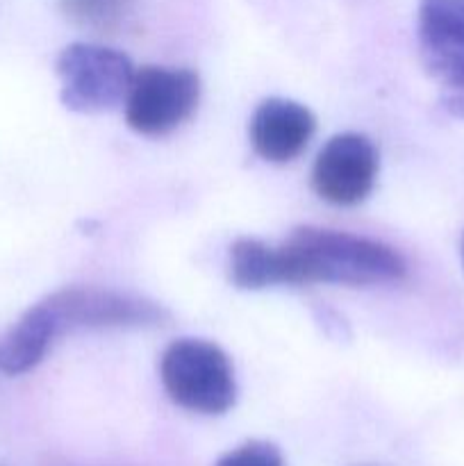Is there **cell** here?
Instances as JSON below:
<instances>
[{
    "mask_svg": "<svg viewBox=\"0 0 464 466\" xmlns=\"http://www.w3.org/2000/svg\"><path fill=\"white\" fill-rule=\"evenodd\" d=\"M230 280L237 289L257 291L280 285L277 253L259 239H237L230 248Z\"/></svg>",
    "mask_w": 464,
    "mask_h": 466,
    "instance_id": "10",
    "label": "cell"
},
{
    "mask_svg": "<svg viewBox=\"0 0 464 466\" xmlns=\"http://www.w3.org/2000/svg\"><path fill=\"white\" fill-rule=\"evenodd\" d=\"M419 46L428 71L464 96V0H421Z\"/></svg>",
    "mask_w": 464,
    "mask_h": 466,
    "instance_id": "7",
    "label": "cell"
},
{
    "mask_svg": "<svg viewBox=\"0 0 464 466\" xmlns=\"http://www.w3.org/2000/svg\"><path fill=\"white\" fill-rule=\"evenodd\" d=\"M276 253L280 285H387L403 280L408 271L389 246L326 228H298Z\"/></svg>",
    "mask_w": 464,
    "mask_h": 466,
    "instance_id": "1",
    "label": "cell"
},
{
    "mask_svg": "<svg viewBox=\"0 0 464 466\" xmlns=\"http://www.w3.org/2000/svg\"><path fill=\"white\" fill-rule=\"evenodd\" d=\"M159 376L171 400L196 414H223L235 405L230 358L205 339H177L159 360Z\"/></svg>",
    "mask_w": 464,
    "mask_h": 466,
    "instance_id": "2",
    "label": "cell"
},
{
    "mask_svg": "<svg viewBox=\"0 0 464 466\" xmlns=\"http://www.w3.org/2000/svg\"><path fill=\"white\" fill-rule=\"evenodd\" d=\"M317 130V118L305 105L287 98L259 103L250 118V141L255 153L273 164H287L308 148Z\"/></svg>",
    "mask_w": 464,
    "mask_h": 466,
    "instance_id": "8",
    "label": "cell"
},
{
    "mask_svg": "<svg viewBox=\"0 0 464 466\" xmlns=\"http://www.w3.org/2000/svg\"><path fill=\"white\" fill-rule=\"evenodd\" d=\"M198 100L200 77L194 71L144 66L127 91L126 121L139 135H168L196 112Z\"/></svg>",
    "mask_w": 464,
    "mask_h": 466,
    "instance_id": "4",
    "label": "cell"
},
{
    "mask_svg": "<svg viewBox=\"0 0 464 466\" xmlns=\"http://www.w3.org/2000/svg\"><path fill=\"white\" fill-rule=\"evenodd\" d=\"M378 177V150L368 137L344 132L328 141L317 155L312 187L318 198L337 208H353L373 191Z\"/></svg>",
    "mask_w": 464,
    "mask_h": 466,
    "instance_id": "6",
    "label": "cell"
},
{
    "mask_svg": "<svg viewBox=\"0 0 464 466\" xmlns=\"http://www.w3.org/2000/svg\"><path fill=\"white\" fill-rule=\"evenodd\" d=\"M135 66L121 50L98 44H71L59 53L64 107L77 114H98L126 103Z\"/></svg>",
    "mask_w": 464,
    "mask_h": 466,
    "instance_id": "3",
    "label": "cell"
},
{
    "mask_svg": "<svg viewBox=\"0 0 464 466\" xmlns=\"http://www.w3.org/2000/svg\"><path fill=\"white\" fill-rule=\"evenodd\" d=\"M45 303L53 309L62 335L105 328H153L168 319L166 309L153 300L98 287H68L50 294Z\"/></svg>",
    "mask_w": 464,
    "mask_h": 466,
    "instance_id": "5",
    "label": "cell"
},
{
    "mask_svg": "<svg viewBox=\"0 0 464 466\" xmlns=\"http://www.w3.org/2000/svg\"><path fill=\"white\" fill-rule=\"evenodd\" d=\"M462 262H464V237H462Z\"/></svg>",
    "mask_w": 464,
    "mask_h": 466,
    "instance_id": "13",
    "label": "cell"
},
{
    "mask_svg": "<svg viewBox=\"0 0 464 466\" xmlns=\"http://www.w3.org/2000/svg\"><path fill=\"white\" fill-rule=\"evenodd\" d=\"M217 466H285V460L268 441H248L223 455Z\"/></svg>",
    "mask_w": 464,
    "mask_h": 466,
    "instance_id": "12",
    "label": "cell"
},
{
    "mask_svg": "<svg viewBox=\"0 0 464 466\" xmlns=\"http://www.w3.org/2000/svg\"><path fill=\"white\" fill-rule=\"evenodd\" d=\"M62 337L53 309L45 303L32 305L12 330L0 341V371L7 376H21L32 371L45 358L53 341Z\"/></svg>",
    "mask_w": 464,
    "mask_h": 466,
    "instance_id": "9",
    "label": "cell"
},
{
    "mask_svg": "<svg viewBox=\"0 0 464 466\" xmlns=\"http://www.w3.org/2000/svg\"><path fill=\"white\" fill-rule=\"evenodd\" d=\"M59 7L76 25L114 35L130 18L132 0H59Z\"/></svg>",
    "mask_w": 464,
    "mask_h": 466,
    "instance_id": "11",
    "label": "cell"
}]
</instances>
